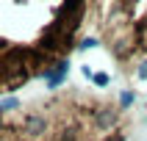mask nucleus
Wrapping results in <instances>:
<instances>
[{
    "label": "nucleus",
    "instance_id": "f257e3e1",
    "mask_svg": "<svg viewBox=\"0 0 147 141\" xmlns=\"http://www.w3.org/2000/svg\"><path fill=\"white\" fill-rule=\"evenodd\" d=\"M94 122H97L100 130H111V127H117V122H119V111L117 108H94Z\"/></svg>",
    "mask_w": 147,
    "mask_h": 141
},
{
    "label": "nucleus",
    "instance_id": "f03ea898",
    "mask_svg": "<svg viewBox=\"0 0 147 141\" xmlns=\"http://www.w3.org/2000/svg\"><path fill=\"white\" fill-rule=\"evenodd\" d=\"M50 127L47 122V116H42V114H31V116H25V133L31 136V138H39V136H45Z\"/></svg>",
    "mask_w": 147,
    "mask_h": 141
},
{
    "label": "nucleus",
    "instance_id": "7ed1b4c3",
    "mask_svg": "<svg viewBox=\"0 0 147 141\" xmlns=\"http://www.w3.org/2000/svg\"><path fill=\"white\" fill-rule=\"evenodd\" d=\"M45 78H47V86H50V89L61 86V83H64V78H67V61L61 58V61H58L56 66H50V72L45 75Z\"/></svg>",
    "mask_w": 147,
    "mask_h": 141
},
{
    "label": "nucleus",
    "instance_id": "20e7f679",
    "mask_svg": "<svg viewBox=\"0 0 147 141\" xmlns=\"http://www.w3.org/2000/svg\"><path fill=\"white\" fill-rule=\"evenodd\" d=\"M131 105H133V94L131 91H122V94H119V108L125 111V108H131Z\"/></svg>",
    "mask_w": 147,
    "mask_h": 141
},
{
    "label": "nucleus",
    "instance_id": "39448f33",
    "mask_svg": "<svg viewBox=\"0 0 147 141\" xmlns=\"http://www.w3.org/2000/svg\"><path fill=\"white\" fill-rule=\"evenodd\" d=\"M92 80H94V86H108V80H111V78H108L106 72H97L94 78H92Z\"/></svg>",
    "mask_w": 147,
    "mask_h": 141
},
{
    "label": "nucleus",
    "instance_id": "423d86ee",
    "mask_svg": "<svg viewBox=\"0 0 147 141\" xmlns=\"http://www.w3.org/2000/svg\"><path fill=\"white\" fill-rule=\"evenodd\" d=\"M11 108H17V100H6V102H3V105H0V111H3V114H6V111H11Z\"/></svg>",
    "mask_w": 147,
    "mask_h": 141
},
{
    "label": "nucleus",
    "instance_id": "0eeeda50",
    "mask_svg": "<svg viewBox=\"0 0 147 141\" xmlns=\"http://www.w3.org/2000/svg\"><path fill=\"white\" fill-rule=\"evenodd\" d=\"M94 44H97V41H94V39H83L81 44H78V47H81V50H92V47H94Z\"/></svg>",
    "mask_w": 147,
    "mask_h": 141
},
{
    "label": "nucleus",
    "instance_id": "6e6552de",
    "mask_svg": "<svg viewBox=\"0 0 147 141\" xmlns=\"http://www.w3.org/2000/svg\"><path fill=\"white\" fill-rule=\"evenodd\" d=\"M136 75H139L142 80H144V78H147V61H144V64H142V66H139V69H136Z\"/></svg>",
    "mask_w": 147,
    "mask_h": 141
}]
</instances>
